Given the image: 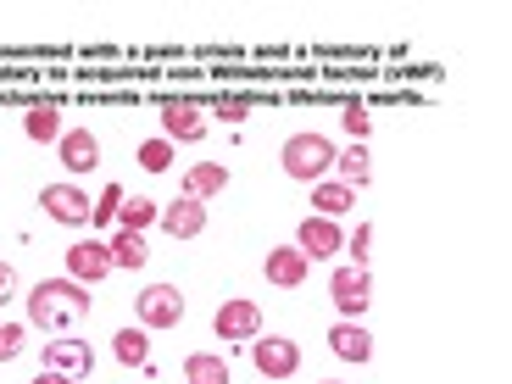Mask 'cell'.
Returning <instances> with one entry per match:
<instances>
[{
    "label": "cell",
    "instance_id": "6da1fadb",
    "mask_svg": "<svg viewBox=\"0 0 512 384\" xmlns=\"http://www.w3.org/2000/svg\"><path fill=\"white\" fill-rule=\"evenodd\" d=\"M90 284L78 279H39L28 290V323L34 329H73L78 318H90Z\"/></svg>",
    "mask_w": 512,
    "mask_h": 384
},
{
    "label": "cell",
    "instance_id": "4fadbf2b",
    "mask_svg": "<svg viewBox=\"0 0 512 384\" xmlns=\"http://www.w3.org/2000/svg\"><path fill=\"white\" fill-rule=\"evenodd\" d=\"M156 223H162L173 240H195V234L206 229V206L190 201V195H179V201H167L162 212H156Z\"/></svg>",
    "mask_w": 512,
    "mask_h": 384
},
{
    "label": "cell",
    "instance_id": "ffe728a7",
    "mask_svg": "<svg viewBox=\"0 0 512 384\" xmlns=\"http://www.w3.org/2000/svg\"><path fill=\"white\" fill-rule=\"evenodd\" d=\"M184 379L190 384H229V362L218 351H190L184 357Z\"/></svg>",
    "mask_w": 512,
    "mask_h": 384
},
{
    "label": "cell",
    "instance_id": "d6986e66",
    "mask_svg": "<svg viewBox=\"0 0 512 384\" xmlns=\"http://www.w3.org/2000/svg\"><path fill=\"white\" fill-rule=\"evenodd\" d=\"M334 173H340V184L362 190V184L373 179V156L362 151V145H346V151H334Z\"/></svg>",
    "mask_w": 512,
    "mask_h": 384
},
{
    "label": "cell",
    "instance_id": "e0dca14e",
    "mask_svg": "<svg viewBox=\"0 0 512 384\" xmlns=\"http://www.w3.org/2000/svg\"><path fill=\"white\" fill-rule=\"evenodd\" d=\"M23 134H28L34 145H56V140H62V112H56L51 101L28 106V117H23Z\"/></svg>",
    "mask_w": 512,
    "mask_h": 384
},
{
    "label": "cell",
    "instance_id": "9a60e30c",
    "mask_svg": "<svg viewBox=\"0 0 512 384\" xmlns=\"http://www.w3.org/2000/svg\"><path fill=\"white\" fill-rule=\"evenodd\" d=\"M329 351H334L340 362H368V357H373V334L362 329V323L340 318V323L329 329Z\"/></svg>",
    "mask_w": 512,
    "mask_h": 384
},
{
    "label": "cell",
    "instance_id": "f1b7e54d",
    "mask_svg": "<svg viewBox=\"0 0 512 384\" xmlns=\"http://www.w3.org/2000/svg\"><path fill=\"white\" fill-rule=\"evenodd\" d=\"M117 206H123V190H106L101 206H95V223H112V218H117Z\"/></svg>",
    "mask_w": 512,
    "mask_h": 384
},
{
    "label": "cell",
    "instance_id": "30bf717a",
    "mask_svg": "<svg viewBox=\"0 0 512 384\" xmlns=\"http://www.w3.org/2000/svg\"><path fill=\"white\" fill-rule=\"evenodd\" d=\"M212 329H218V340H256L262 334V307L256 301H223Z\"/></svg>",
    "mask_w": 512,
    "mask_h": 384
},
{
    "label": "cell",
    "instance_id": "484cf974",
    "mask_svg": "<svg viewBox=\"0 0 512 384\" xmlns=\"http://www.w3.org/2000/svg\"><path fill=\"white\" fill-rule=\"evenodd\" d=\"M340 123H346L351 145H362V134H368V128H373V117H368V106H357V101H351L346 112H340Z\"/></svg>",
    "mask_w": 512,
    "mask_h": 384
},
{
    "label": "cell",
    "instance_id": "ac0fdd59",
    "mask_svg": "<svg viewBox=\"0 0 512 384\" xmlns=\"http://www.w3.org/2000/svg\"><path fill=\"white\" fill-rule=\"evenodd\" d=\"M312 206H318V218H340V212H351V206H357V190H351V184H312Z\"/></svg>",
    "mask_w": 512,
    "mask_h": 384
},
{
    "label": "cell",
    "instance_id": "7402d4cb",
    "mask_svg": "<svg viewBox=\"0 0 512 384\" xmlns=\"http://www.w3.org/2000/svg\"><path fill=\"white\" fill-rule=\"evenodd\" d=\"M112 351H117L123 368H145V362H151V334H145V329H117Z\"/></svg>",
    "mask_w": 512,
    "mask_h": 384
},
{
    "label": "cell",
    "instance_id": "603a6c76",
    "mask_svg": "<svg viewBox=\"0 0 512 384\" xmlns=\"http://www.w3.org/2000/svg\"><path fill=\"white\" fill-rule=\"evenodd\" d=\"M156 212H162V206L145 201V195H123V206H117V223H123L128 234H140L145 223H156Z\"/></svg>",
    "mask_w": 512,
    "mask_h": 384
},
{
    "label": "cell",
    "instance_id": "5bb4252c",
    "mask_svg": "<svg viewBox=\"0 0 512 384\" xmlns=\"http://www.w3.org/2000/svg\"><path fill=\"white\" fill-rule=\"evenodd\" d=\"M45 368L67 373V379H84V373H95V351L84 340H45Z\"/></svg>",
    "mask_w": 512,
    "mask_h": 384
},
{
    "label": "cell",
    "instance_id": "cb8c5ba5",
    "mask_svg": "<svg viewBox=\"0 0 512 384\" xmlns=\"http://www.w3.org/2000/svg\"><path fill=\"white\" fill-rule=\"evenodd\" d=\"M140 167H145V173H167V167H173V145H167V140H145L140 145Z\"/></svg>",
    "mask_w": 512,
    "mask_h": 384
},
{
    "label": "cell",
    "instance_id": "2e32d148",
    "mask_svg": "<svg viewBox=\"0 0 512 384\" xmlns=\"http://www.w3.org/2000/svg\"><path fill=\"white\" fill-rule=\"evenodd\" d=\"M229 190V167L223 162H195L190 173H184V195H190V201H212V195H223Z\"/></svg>",
    "mask_w": 512,
    "mask_h": 384
},
{
    "label": "cell",
    "instance_id": "52a82bcc",
    "mask_svg": "<svg viewBox=\"0 0 512 384\" xmlns=\"http://www.w3.org/2000/svg\"><path fill=\"white\" fill-rule=\"evenodd\" d=\"M179 323H184V295L173 284L140 290V329H179Z\"/></svg>",
    "mask_w": 512,
    "mask_h": 384
},
{
    "label": "cell",
    "instance_id": "9c48e42d",
    "mask_svg": "<svg viewBox=\"0 0 512 384\" xmlns=\"http://www.w3.org/2000/svg\"><path fill=\"white\" fill-rule=\"evenodd\" d=\"M56 151H62V167L73 173V179H84V173H95V167H101V140H95L90 128H62Z\"/></svg>",
    "mask_w": 512,
    "mask_h": 384
},
{
    "label": "cell",
    "instance_id": "83f0119b",
    "mask_svg": "<svg viewBox=\"0 0 512 384\" xmlns=\"http://www.w3.org/2000/svg\"><path fill=\"white\" fill-rule=\"evenodd\" d=\"M368 245H373V223H357V234L346 240V251L357 256V268H368Z\"/></svg>",
    "mask_w": 512,
    "mask_h": 384
},
{
    "label": "cell",
    "instance_id": "8992f818",
    "mask_svg": "<svg viewBox=\"0 0 512 384\" xmlns=\"http://www.w3.org/2000/svg\"><path fill=\"white\" fill-rule=\"evenodd\" d=\"M162 140L167 145L206 140V106H195V101H162Z\"/></svg>",
    "mask_w": 512,
    "mask_h": 384
},
{
    "label": "cell",
    "instance_id": "4dcf8cb0",
    "mask_svg": "<svg viewBox=\"0 0 512 384\" xmlns=\"http://www.w3.org/2000/svg\"><path fill=\"white\" fill-rule=\"evenodd\" d=\"M34 384H78V379H67V373H56V368H39Z\"/></svg>",
    "mask_w": 512,
    "mask_h": 384
},
{
    "label": "cell",
    "instance_id": "3957f363",
    "mask_svg": "<svg viewBox=\"0 0 512 384\" xmlns=\"http://www.w3.org/2000/svg\"><path fill=\"white\" fill-rule=\"evenodd\" d=\"M329 301H334V312H340V318L357 323L362 312H368V301H373L368 268H357V262H351V268H334L329 273Z\"/></svg>",
    "mask_w": 512,
    "mask_h": 384
},
{
    "label": "cell",
    "instance_id": "d4e9b609",
    "mask_svg": "<svg viewBox=\"0 0 512 384\" xmlns=\"http://www.w3.org/2000/svg\"><path fill=\"white\" fill-rule=\"evenodd\" d=\"M23 346H28V329H23V323H0V362L23 357Z\"/></svg>",
    "mask_w": 512,
    "mask_h": 384
},
{
    "label": "cell",
    "instance_id": "44dd1931",
    "mask_svg": "<svg viewBox=\"0 0 512 384\" xmlns=\"http://www.w3.org/2000/svg\"><path fill=\"white\" fill-rule=\"evenodd\" d=\"M151 262V245H145V234H128V229H117V240H112V268H145Z\"/></svg>",
    "mask_w": 512,
    "mask_h": 384
},
{
    "label": "cell",
    "instance_id": "f546056e",
    "mask_svg": "<svg viewBox=\"0 0 512 384\" xmlns=\"http://www.w3.org/2000/svg\"><path fill=\"white\" fill-rule=\"evenodd\" d=\"M12 295H17V273H12V262H0V307H6Z\"/></svg>",
    "mask_w": 512,
    "mask_h": 384
},
{
    "label": "cell",
    "instance_id": "5b68a950",
    "mask_svg": "<svg viewBox=\"0 0 512 384\" xmlns=\"http://www.w3.org/2000/svg\"><path fill=\"white\" fill-rule=\"evenodd\" d=\"M251 362H256L262 379H290V373L301 368V346L284 340V334H256V340H251Z\"/></svg>",
    "mask_w": 512,
    "mask_h": 384
},
{
    "label": "cell",
    "instance_id": "4316f807",
    "mask_svg": "<svg viewBox=\"0 0 512 384\" xmlns=\"http://www.w3.org/2000/svg\"><path fill=\"white\" fill-rule=\"evenodd\" d=\"M212 117H223V123H245V117H251V95H229V101H218Z\"/></svg>",
    "mask_w": 512,
    "mask_h": 384
},
{
    "label": "cell",
    "instance_id": "7a4b0ae2",
    "mask_svg": "<svg viewBox=\"0 0 512 384\" xmlns=\"http://www.w3.org/2000/svg\"><path fill=\"white\" fill-rule=\"evenodd\" d=\"M284 173H290L295 184H323V173L334 167V145L323 140V134H290L279 151Z\"/></svg>",
    "mask_w": 512,
    "mask_h": 384
},
{
    "label": "cell",
    "instance_id": "7c38bea8",
    "mask_svg": "<svg viewBox=\"0 0 512 384\" xmlns=\"http://www.w3.org/2000/svg\"><path fill=\"white\" fill-rule=\"evenodd\" d=\"M295 251L307 256V262H323V256L346 251V240H340V229H334L329 218H301V229H295Z\"/></svg>",
    "mask_w": 512,
    "mask_h": 384
},
{
    "label": "cell",
    "instance_id": "8fae6325",
    "mask_svg": "<svg viewBox=\"0 0 512 384\" xmlns=\"http://www.w3.org/2000/svg\"><path fill=\"white\" fill-rule=\"evenodd\" d=\"M262 273H268V284H279V290H301L312 273V262L295 245H273L268 256H262Z\"/></svg>",
    "mask_w": 512,
    "mask_h": 384
},
{
    "label": "cell",
    "instance_id": "ba28073f",
    "mask_svg": "<svg viewBox=\"0 0 512 384\" xmlns=\"http://www.w3.org/2000/svg\"><path fill=\"white\" fill-rule=\"evenodd\" d=\"M106 273H112V245H106V240H78V245H67V279L101 284Z\"/></svg>",
    "mask_w": 512,
    "mask_h": 384
},
{
    "label": "cell",
    "instance_id": "1f68e13d",
    "mask_svg": "<svg viewBox=\"0 0 512 384\" xmlns=\"http://www.w3.org/2000/svg\"><path fill=\"white\" fill-rule=\"evenodd\" d=\"M323 384H340V379H323Z\"/></svg>",
    "mask_w": 512,
    "mask_h": 384
},
{
    "label": "cell",
    "instance_id": "277c9868",
    "mask_svg": "<svg viewBox=\"0 0 512 384\" xmlns=\"http://www.w3.org/2000/svg\"><path fill=\"white\" fill-rule=\"evenodd\" d=\"M39 206H45V218H51V223H67V229H84V223H95L90 190H78V184H45Z\"/></svg>",
    "mask_w": 512,
    "mask_h": 384
}]
</instances>
